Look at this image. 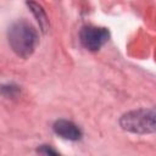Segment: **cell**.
I'll use <instances>...</instances> for the list:
<instances>
[{
	"mask_svg": "<svg viewBox=\"0 0 156 156\" xmlns=\"http://www.w3.org/2000/svg\"><path fill=\"white\" fill-rule=\"evenodd\" d=\"M110 39V30L105 27L84 26L79 32L80 44L89 51L100 50Z\"/></svg>",
	"mask_w": 156,
	"mask_h": 156,
	"instance_id": "cell-3",
	"label": "cell"
},
{
	"mask_svg": "<svg viewBox=\"0 0 156 156\" xmlns=\"http://www.w3.org/2000/svg\"><path fill=\"white\" fill-rule=\"evenodd\" d=\"M0 90L2 91V94H5L6 96H15L18 91V88L16 85H12V84H7V85H2L0 88Z\"/></svg>",
	"mask_w": 156,
	"mask_h": 156,
	"instance_id": "cell-6",
	"label": "cell"
},
{
	"mask_svg": "<svg viewBox=\"0 0 156 156\" xmlns=\"http://www.w3.org/2000/svg\"><path fill=\"white\" fill-rule=\"evenodd\" d=\"M37 152L43 154V155H57L58 154V151L52 149V146H50V145H40L37 149Z\"/></svg>",
	"mask_w": 156,
	"mask_h": 156,
	"instance_id": "cell-7",
	"label": "cell"
},
{
	"mask_svg": "<svg viewBox=\"0 0 156 156\" xmlns=\"http://www.w3.org/2000/svg\"><path fill=\"white\" fill-rule=\"evenodd\" d=\"M7 40L12 51L22 58H28L35 50L39 37L37 29L27 21L13 22L7 29Z\"/></svg>",
	"mask_w": 156,
	"mask_h": 156,
	"instance_id": "cell-1",
	"label": "cell"
},
{
	"mask_svg": "<svg viewBox=\"0 0 156 156\" xmlns=\"http://www.w3.org/2000/svg\"><path fill=\"white\" fill-rule=\"evenodd\" d=\"M52 130L60 138H62L65 140H69V141H78L83 136L82 129L76 123H73L72 121H68V119L55 121L52 124Z\"/></svg>",
	"mask_w": 156,
	"mask_h": 156,
	"instance_id": "cell-4",
	"label": "cell"
},
{
	"mask_svg": "<svg viewBox=\"0 0 156 156\" xmlns=\"http://www.w3.org/2000/svg\"><path fill=\"white\" fill-rule=\"evenodd\" d=\"M27 6L29 7L30 12L33 13L34 18L37 20L41 32L45 33L48 30V28H49V20H48V15H46L44 7L40 4H38L37 1H34V0H27Z\"/></svg>",
	"mask_w": 156,
	"mask_h": 156,
	"instance_id": "cell-5",
	"label": "cell"
},
{
	"mask_svg": "<svg viewBox=\"0 0 156 156\" xmlns=\"http://www.w3.org/2000/svg\"><path fill=\"white\" fill-rule=\"evenodd\" d=\"M155 108H138L128 111L119 118L123 130L134 134H152L156 130Z\"/></svg>",
	"mask_w": 156,
	"mask_h": 156,
	"instance_id": "cell-2",
	"label": "cell"
}]
</instances>
